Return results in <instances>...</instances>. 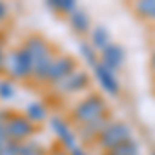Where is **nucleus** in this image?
I'll use <instances>...</instances> for the list:
<instances>
[{
  "label": "nucleus",
  "instance_id": "obj_5",
  "mask_svg": "<svg viewBox=\"0 0 155 155\" xmlns=\"http://www.w3.org/2000/svg\"><path fill=\"white\" fill-rule=\"evenodd\" d=\"M37 132V124H33L25 114H15L12 112L8 122H6V134L15 143H25L29 139H33Z\"/></svg>",
  "mask_w": 155,
  "mask_h": 155
},
{
  "label": "nucleus",
  "instance_id": "obj_1",
  "mask_svg": "<svg viewBox=\"0 0 155 155\" xmlns=\"http://www.w3.org/2000/svg\"><path fill=\"white\" fill-rule=\"evenodd\" d=\"M4 72L8 74V79H12L15 83L17 81H31V74H33V58L23 48V44L15 50H6Z\"/></svg>",
  "mask_w": 155,
  "mask_h": 155
},
{
  "label": "nucleus",
  "instance_id": "obj_9",
  "mask_svg": "<svg viewBox=\"0 0 155 155\" xmlns=\"http://www.w3.org/2000/svg\"><path fill=\"white\" fill-rule=\"evenodd\" d=\"M93 74H95L99 87L106 91L107 95H112V97L120 95V81L116 79V72L114 71H110V68L104 66L101 62H97L95 66H93Z\"/></svg>",
  "mask_w": 155,
  "mask_h": 155
},
{
  "label": "nucleus",
  "instance_id": "obj_25",
  "mask_svg": "<svg viewBox=\"0 0 155 155\" xmlns=\"http://www.w3.org/2000/svg\"><path fill=\"white\" fill-rule=\"evenodd\" d=\"M151 71L155 74V50H153V54H151Z\"/></svg>",
  "mask_w": 155,
  "mask_h": 155
},
{
  "label": "nucleus",
  "instance_id": "obj_6",
  "mask_svg": "<svg viewBox=\"0 0 155 155\" xmlns=\"http://www.w3.org/2000/svg\"><path fill=\"white\" fill-rule=\"evenodd\" d=\"M48 122H50V128H52V132L56 134L58 145L62 147V149L71 151V149H74V147L79 145L77 130L72 128V124L66 118H62V116H50Z\"/></svg>",
  "mask_w": 155,
  "mask_h": 155
},
{
  "label": "nucleus",
  "instance_id": "obj_15",
  "mask_svg": "<svg viewBox=\"0 0 155 155\" xmlns=\"http://www.w3.org/2000/svg\"><path fill=\"white\" fill-rule=\"evenodd\" d=\"M107 153H112V155H141V145L132 137V139L124 141L122 145H118L116 149H112V151H107Z\"/></svg>",
  "mask_w": 155,
  "mask_h": 155
},
{
  "label": "nucleus",
  "instance_id": "obj_26",
  "mask_svg": "<svg viewBox=\"0 0 155 155\" xmlns=\"http://www.w3.org/2000/svg\"><path fill=\"white\" fill-rule=\"evenodd\" d=\"M104 155H112V153H104Z\"/></svg>",
  "mask_w": 155,
  "mask_h": 155
},
{
  "label": "nucleus",
  "instance_id": "obj_3",
  "mask_svg": "<svg viewBox=\"0 0 155 155\" xmlns=\"http://www.w3.org/2000/svg\"><path fill=\"white\" fill-rule=\"evenodd\" d=\"M128 139H132L130 124H128V122H122V120H112L110 126L97 137L95 143L104 153H107V151L116 149L118 145H122L124 141H128Z\"/></svg>",
  "mask_w": 155,
  "mask_h": 155
},
{
  "label": "nucleus",
  "instance_id": "obj_21",
  "mask_svg": "<svg viewBox=\"0 0 155 155\" xmlns=\"http://www.w3.org/2000/svg\"><path fill=\"white\" fill-rule=\"evenodd\" d=\"M4 60H6V48L0 39V72H4Z\"/></svg>",
  "mask_w": 155,
  "mask_h": 155
},
{
  "label": "nucleus",
  "instance_id": "obj_17",
  "mask_svg": "<svg viewBox=\"0 0 155 155\" xmlns=\"http://www.w3.org/2000/svg\"><path fill=\"white\" fill-rule=\"evenodd\" d=\"M17 97V83L12 79H0V101H12Z\"/></svg>",
  "mask_w": 155,
  "mask_h": 155
},
{
  "label": "nucleus",
  "instance_id": "obj_23",
  "mask_svg": "<svg viewBox=\"0 0 155 155\" xmlns=\"http://www.w3.org/2000/svg\"><path fill=\"white\" fill-rule=\"evenodd\" d=\"M68 155H89V153L85 151V149L81 147V145H77L74 149H71V151H68Z\"/></svg>",
  "mask_w": 155,
  "mask_h": 155
},
{
  "label": "nucleus",
  "instance_id": "obj_7",
  "mask_svg": "<svg viewBox=\"0 0 155 155\" xmlns=\"http://www.w3.org/2000/svg\"><path fill=\"white\" fill-rule=\"evenodd\" d=\"M110 122H112L110 114H104V116L91 120V122H87V124L77 126V139H79L81 143H93V141H97V137L110 126Z\"/></svg>",
  "mask_w": 155,
  "mask_h": 155
},
{
  "label": "nucleus",
  "instance_id": "obj_4",
  "mask_svg": "<svg viewBox=\"0 0 155 155\" xmlns=\"http://www.w3.org/2000/svg\"><path fill=\"white\" fill-rule=\"evenodd\" d=\"M89 83H91L89 72L81 71V68H74L68 77H64L62 81H58L56 85H52V87H54V93H56V95L68 97V95H77V93L85 91V89L89 87Z\"/></svg>",
  "mask_w": 155,
  "mask_h": 155
},
{
  "label": "nucleus",
  "instance_id": "obj_24",
  "mask_svg": "<svg viewBox=\"0 0 155 155\" xmlns=\"http://www.w3.org/2000/svg\"><path fill=\"white\" fill-rule=\"evenodd\" d=\"M48 155H68V151L60 147V149H54V151H48Z\"/></svg>",
  "mask_w": 155,
  "mask_h": 155
},
{
  "label": "nucleus",
  "instance_id": "obj_14",
  "mask_svg": "<svg viewBox=\"0 0 155 155\" xmlns=\"http://www.w3.org/2000/svg\"><path fill=\"white\" fill-rule=\"evenodd\" d=\"M46 6H48L52 12L71 15L74 8H79V0H46Z\"/></svg>",
  "mask_w": 155,
  "mask_h": 155
},
{
  "label": "nucleus",
  "instance_id": "obj_2",
  "mask_svg": "<svg viewBox=\"0 0 155 155\" xmlns=\"http://www.w3.org/2000/svg\"><path fill=\"white\" fill-rule=\"evenodd\" d=\"M104 114H107L106 99L99 97L97 93H89L87 97L79 99V101L72 106L71 120L77 122V126H81V124H87V122L99 118V116H104Z\"/></svg>",
  "mask_w": 155,
  "mask_h": 155
},
{
  "label": "nucleus",
  "instance_id": "obj_27",
  "mask_svg": "<svg viewBox=\"0 0 155 155\" xmlns=\"http://www.w3.org/2000/svg\"><path fill=\"white\" fill-rule=\"evenodd\" d=\"M151 155H155V151H153V153H151Z\"/></svg>",
  "mask_w": 155,
  "mask_h": 155
},
{
  "label": "nucleus",
  "instance_id": "obj_10",
  "mask_svg": "<svg viewBox=\"0 0 155 155\" xmlns=\"http://www.w3.org/2000/svg\"><path fill=\"white\" fill-rule=\"evenodd\" d=\"M124 58H126V54H124L122 46H118V44H110V46H106V48L101 50V58H99V62H101L104 66H107L110 71L116 72L118 68H122Z\"/></svg>",
  "mask_w": 155,
  "mask_h": 155
},
{
  "label": "nucleus",
  "instance_id": "obj_8",
  "mask_svg": "<svg viewBox=\"0 0 155 155\" xmlns=\"http://www.w3.org/2000/svg\"><path fill=\"white\" fill-rule=\"evenodd\" d=\"M77 68V60L68 56V54H60L54 58L52 66H50V72L46 77V83L48 85H56L58 81H62L64 77H68L72 71Z\"/></svg>",
  "mask_w": 155,
  "mask_h": 155
},
{
  "label": "nucleus",
  "instance_id": "obj_22",
  "mask_svg": "<svg viewBox=\"0 0 155 155\" xmlns=\"http://www.w3.org/2000/svg\"><path fill=\"white\" fill-rule=\"evenodd\" d=\"M8 141H11V139H8V134H6V128H0V149L8 143Z\"/></svg>",
  "mask_w": 155,
  "mask_h": 155
},
{
  "label": "nucleus",
  "instance_id": "obj_12",
  "mask_svg": "<svg viewBox=\"0 0 155 155\" xmlns=\"http://www.w3.org/2000/svg\"><path fill=\"white\" fill-rule=\"evenodd\" d=\"M27 118L31 120L33 124H41V122H46L50 118L48 114V107L44 101H29L27 106H25V112H23Z\"/></svg>",
  "mask_w": 155,
  "mask_h": 155
},
{
  "label": "nucleus",
  "instance_id": "obj_20",
  "mask_svg": "<svg viewBox=\"0 0 155 155\" xmlns=\"http://www.w3.org/2000/svg\"><path fill=\"white\" fill-rule=\"evenodd\" d=\"M8 4L4 2V0H0V23H4L6 19H8Z\"/></svg>",
  "mask_w": 155,
  "mask_h": 155
},
{
  "label": "nucleus",
  "instance_id": "obj_16",
  "mask_svg": "<svg viewBox=\"0 0 155 155\" xmlns=\"http://www.w3.org/2000/svg\"><path fill=\"white\" fill-rule=\"evenodd\" d=\"M19 155H48V149L39 143V141L29 139V141L19 145Z\"/></svg>",
  "mask_w": 155,
  "mask_h": 155
},
{
  "label": "nucleus",
  "instance_id": "obj_11",
  "mask_svg": "<svg viewBox=\"0 0 155 155\" xmlns=\"http://www.w3.org/2000/svg\"><path fill=\"white\" fill-rule=\"evenodd\" d=\"M68 21H71L72 31L79 33V35L91 31V19H89V15H87L83 8H74V11L68 15Z\"/></svg>",
  "mask_w": 155,
  "mask_h": 155
},
{
  "label": "nucleus",
  "instance_id": "obj_19",
  "mask_svg": "<svg viewBox=\"0 0 155 155\" xmlns=\"http://www.w3.org/2000/svg\"><path fill=\"white\" fill-rule=\"evenodd\" d=\"M19 145L21 143H15V141H8L0 149V155H19Z\"/></svg>",
  "mask_w": 155,
  "mask_h": 155
},
{
  "label": "nucleus",
  "instance_id": "obj_13",
  "mask_svg": "<svg viewBox=\"0 0 155 155\" xmlns=\"http://www.w3.org/2000/svg\"><path fill=\"white\" fill-rule=\"evenodd\" d=\"M89 35H91L89 37V44L95 50H104L106 46L112 44V41H110V39H112V37H110V31H107L104 25H95V27L89 31Z\"/></svg>",
  "mask_w": 155,
  "mask_h": 155
},
{
  "label": "nucleus",
  "instance_id": "obj_18",
  "mask_svg": "<svg viewBox=\"0 0 155 155\" xmlns=\"http://www.w3.org/2000/svg\"><path fill=\"white\" fill-rule=\"evenodd\" d=\"M79 52H81L83 60L89 64V66H91V68H93L97 62H99V60H97V54H95V48H93L89 41H81V44H79Z\"/></svg>",
  "mask_w": 155,
  "mask_h": 155
}]
</instances>
